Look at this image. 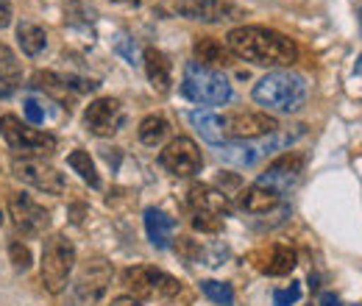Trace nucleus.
I'll return each mask as SVG.
<instances>
[{"label":"nucleus","instance_id":"2eb2a0df","mask_svg":"<svg viewBox=\"0 0 362 306\" xmlns=\"http://www.w3.org/2000/svg\"><path fill=\"white\" fill-rule=\"evenodd\" d=\"M301 173H304V156L301 153H284V156L273 159L271 165H268V170L259 175L257 181L276 189L279 195H284V192H290L298 184Z\"/></svg>","mask_w":362,"mask_h":306},{"label":"nucleus","instance_id":"f3484780","mask_svg":"<svg viewBox=\"0 0 362 306\" xmlns=\"http://www.w3.org/2000/svg\"><path fill=\"white\" fill-rule=\"evenodd\" d=\"M34 87L45 89L50 95H84V92H92L98 87L90 78H78V76H64V73H37L34 76Z\"/></svg>","mask_w":362,"mask_h":306},{"label":"nucleus","instance_id":"a878e982","mask_svg":"<svg viewBox=\"0 0 362 306\" xmlns=\"http://www.w3.org/2000/svg\"><path fill=\"white\" fill-rule=\"evenodd\" d=\"M139 142L142 145H148V148H156V145H162L165 139H168V134H170V123L162 117V114H148L142 123H139Z\"/></svg>","mask_w":362,"mask_h":306},{"label":"nucleus","instance_id":"6e6552de","mask_svg":"<svg viewBox=\"0 0 362 306\" xmlns=\"http://www.w3.org/2000/svg\"><path fill=\"white\" fill-rule=\"evenodd\" d=\"M112 284V267L106 259H90L81 267L76 284H73V304L76 306H95L103 301L106 290Z\"/></svg>","mask_w":362,"mask_h":306},{"label":"nucleus","instance_id":"423d86ee","mask_svg":"<svg viewBox=\"0 0 362 306\" xmlns=\"http://www.w3.org/2000/svg\"><path fill=\"white\" fill-rule=\"evenodd\" d=\"M0 136L14 153H23L25 159L31 156H53L56 153V136L47 131H40L34 126H25L17 114H3L0 117Z\"/></svg>","mask_w":362,"mask_h":306},{"label":"nucleus","instance_id":"9b49d317","mask_svg":"<svg viewBox=\"0 0 362 306\" xmlns=\"http://www.w3.org/2000/svg\"><path fill=\"white\" fill-rule=\"evenodd\" d=\"M11 170L23 184H28V187H34L45 195H62L64 192V175L56 167L40 162V159H14Z\"/></svg>","mask_w":362,"mask_h":306},{"label":"nucleus","instance_id":"4c0bfd02","mask_svg":"<svg viewBox=\"0 0 362 306\" xmlns=\"http://www.w3.org/2000/svg\"><path fill=\"white\" fill-rule=\"evenodd\" d=\"M14 61V53H11V47H6V45L0 42V64H11Z\"/></svg>","mask_w":362,"mask_h":306},{"label":"nucleus","instance_id":"a211bd4d","mask_svg":"<svg viewBox=\"0 0 362 306\" xmlns=\"http://www.w3.org/2000/svg\"><path fill=\"white\" fill-rule=\"evenodd\" d=\"M145 231H148L151 245H156V248L165 251L176 240V220L170 218L168 212L156 209V206H148L145 209Z\"/></svg>","mask_w":362,"mask_h":306},{"label":"nucleus","instance_id":"0eeeda50","mask_svg":"<svg viewBox=\"0 0 362 306\" xmlns=\"http://www.w3.org/2000/svg\"><path fill=\"white\" fill-rule=\"evenodd\" d=\"M123 284L136 301H170L181 293V281L159 267H129Z\"/></svg>","mask_w":362,"mask_h":306},{"label":"nucleus","instance_id":"bb28decb","mask_svg":"<svg viewBox=\"0 0 362 306\" xmlns=\"http://www.w3.org/2000/svg\"><path fill=\"white\" fill-rule=\"evenodd\" d=\"M67 165H70V170L73 173H78V178L84 181V184H90L92 189H98L100 187V175L95 170V162L90 159V151H73L70 156H67Z\"/></svg>","mask_w":362,"mask_h":306},{"label":"nucleus","instance_id":"b1692460","mask_svg":"<svg viewBox=\"0 0 362 306\" xmlns=\"http://www.w3.org/2000/svg\"><path fill=\"white\" fill-rule=\"evenodd\" d=\"M189 123L195 126V131L201 134L206 142H212V145H221L226 139V134H223V117L215 114V112L195 109V112H189Z\"/></svg>","mask_w":362,"mask_h":306},{"label":"nucleus","instance_id":"dca6fc26","mask_svg":"<svg viewBox=\"0 0 362 306\" xmlns=\"http://www.w3.org/2000/svg\"><path fill=\"white\" fill-rule=\"evenodd\" d=\"M187 204L192 212H209V215H218V218H226L231 212V204L228 198L215 189V187H206V184H192L189 192H187Z\"/></svg>","mask_w":362,"mask_h":306},{"label":"nucleus","instance_id":"2f4dec72","mask_svg":"<svg viewBox=\"0 0 362 306\" xmlns=\"http://www.w3.org/2000/svg\"><path fill=\"white\" fill-rule=\"evenodd\" d=\"M301 298V284H290V287H284V290H276L273 293V306H293L296 301Z\"/></svg>","mask_w":362,"mask_h":306},{"label":"nucleus","instance_id":"f8f14e48","mask_svg":"<svg viewBox=\"0 0 362 306\" xmlns=\"http://www.w3.org/2000/svg\"><path fill=\"white\" fill-rule=\"evenodd\" d=\"M279 131V120L268 112H231L223 117V134L234 139H259Z\"/></svg>","mask_w":362,"mask_h":306},{"label":"nucleus","instance_id":"f03ea898","mask_svg":"<svg viewBox=\"0 0 362 306\" xmlns=\"http://www.w3.org/2000/svg\"><path fill=\"white\" fill-rule=\"evenodd\" d=\"M307 78L290 70H273L265 78H259V84L254 87V100L268 109V112H279V114H293L307 103Z\"/></svg>","mask_w":362,"mask_h":306},{"label":"nucleus","instance_id":"5701e85b","mask_svg":"<svg viewBox=\"0 0 362 306\" xmlns=\"http://www.w3.org/2000/svg\"><path fill=\"white\" fill-rule=\"evenodd\" d=\"M23 109L31 126H45L47 120H53V114H62V106L56 100H50L47 95H34V92L23 98Z\"/></svg>","mask_w":362,"mask_h":306},{"label":"nucleus","instance_id":"7ed1b4c3","mask_svg":"<svg viewBox=\"0 0 362 306\" xmlns=\"http://www.w3.org/2000/svg\"><path fill=\"white\" fill-rule=\"evenodd\" d=\"M307 134V126H293L290 129H279V131L259 136V139H234V142H223L221 145V159L231 165V167H251L259 159H265L273 151L290 148L296 139H301Z\"/></svg>","mask_w":362,"mask_h":306},{"label":"nucleus","instance_id":"412c9836","mask_svg":"<svg viewBox=\"0 0 362 306\" xmlns=\"http://www.w3.org/2000/svg\"><path fill=\"white\" fill-rule=\"evenodd\" d=\"M254 262L268 276H287L296 267V251L287 248V245H271V248L259 251L254 257Z\"/></svg>","mask_w":362,"mask_h":306},{"label":"nucleus","instance_id":"72a5a7b5","mask_svg":"<svg viewBox=\"0 0 362 306\" xmlns=\"http://www.w3.org/2000/svg\"><path fill=\"white\" fill-rule=\"evenodd\" d=\"M132 42H134V40L123 42V37H120V42H117V50H120V53L129 59V64H134V61H136V47H132Z\"/></svg>","mask_w":362,"mask_h":306},{"label":"nucleus","instance_id":"393cba45","mask_svg":"<svg viewBox=\"0 0 362 306\" xmlns=\"http://www.w3.org/2000/svg\"><path fill=\"white\" fill-rule=\"evenodd\" d=\"M17 42L23 47V53L25 56H40L42 50L47 47V34L42 25H37V23H20L17 25Z\"/></svg>","mask_w":362,"mask_h":306},{"label":"nucleus","instance_id":"7c9ffc66","mask_svg":"<svg viewBox=\"0 0 362 306\" xmlns=\"http://www.w3.org/2000/svg\"><path fill=\"white\" fill-rule=\"evenodd\" d=\"M8 257H11L14 270H28V267H31V251H28L23 242H11V245H8Z\"/></svg>","mask_w":362,"mask_h":306},{"label":"nucleus","instance_id":"cd10ccee","mask_svg":"<svg viewBox=\"0 0 362 306\" xmlns=\"http://www.w3.org/2000/svg\"><path fill=\"white\" fill-rule=\"evenodd\" d=\"M201 290H204V295L209 298V301H215V304L221 306H231L234 304V290H231V284L226 281H201Z\"/></svg>","mask_w":362,"mask_h":306},{"label":"nucleus","instance_id":"e433bc0d","mask_svg":"<svg viewBox=\"0 0 362 306\" xmlns=\"http://www.w3.org/2000/svg\"><path fill=\"white\" fill-rule=\"evenodd\" d=\"M320 306H343V301H340L334 293H323V295H320Z\"/></svg>","mask_w":362,"mask_h":306},{"label":"nucleus","instance_id":"9d476101","mask_svg":"<svg viewBox=\"0 0 362 306\" xmlns=\"http://www.w3.org/2000/svg\"><path fill=\"white\" fill-rule=\"evenodd\" d=\"M159 165L170 175L189 178V175L201 173L204 156H201L198 145H195L189 136H179V139H173V142L159 153Z\"/></svg>","mask_w":362,"mask_h":306},{"label":"nucleus","instance_id":"4be33fe9","mask_svg":"<svg viewBox=\"0 0 362 306\" xmlns=\"http://www.w3.org/2000/svg\"><path fill=\"white\" fill-rule=\"evenodd\" d=\"M195 61L198 64H204V67H226L231 64V50H228V45H223L221 40H215V37H198L195 40Z\"/></svg>","mask_w":362,"mask_h":306},{"label":"nucleus","instance_id":"ea45409f","mask_svg":"<svg viewBox=\"0 0 362 306\" xmlns=\"http://www.w3.org/2000/svg\"><path fill=\"white\" fill-rule=\"evenodd\" d=\"M0 225H3V212H0Z\"/></svg>","mask_w":362,"mask_h":306},{"label":"nucleus","instance_id":"c756f323","mask_svg":"<svg viewBox=\"0 0 362 306\" xmlns=\"http://www.w3.org/2000/svg\"><path fill=\"white\" fill-rule=\"evenodd\" d=\"M192 225L204 234H218L223 228V218L209 215V212H192Z\"/></svg>","mask_w":362,"mask_h":306},{"label":"nucleus","instance_id":"39448f33","mask_svg":"<svg viewBox=\"0 0 362 306\" xmlns=\"http://www.w3.org/2000/svg\"><path fill=\"white\" fill-rule=\"evenodd\" d=\"M73 264H76V245L64 234H53L42 248V264H40L42 287L47 293L53 295L64 293V287L70 284Z\"/></svg>","mask_w":362,"mask_h":306},{"label":"nucleus","instance_id":"c9c22d12","mask_svg":"<svg viewBox=\"0 0 362 306\" xmlns=\"http://www.w3.org/2000/svg\"><path fill=\"white\" fill-rule=\"evenodd\" d=\"M112 306H142V301H136L134 295H120L112 301Z\"/></svg>","mask_w":362,"mask_h":306},{"label":"nucleus","instance_id":"473e14b6","mask_svg":"<svg viewBox=\"0 0 362 306\" xmlns=\"http://www.w3.org/2000/svg\"><path fill=\"white\" fill-rule=\"evenodd\" d=\"M176 248L181 251V257H187V259H195L198 254H201V248L192 242V240H187V237H179V242H176Z\"/></svg>","mask_w":362,"mask_h":306},{"label":"nucleus","instance_id":"58836bf2","mask_svg":"<svg viewBox=\"0 0 362 306\" xmlns=\"http://www.w3.org/2000/svg\"><path fill=\"white\" fill-rule=\"evenodd\" d=\"M115 3H126V6H136L139 0H115Z\"/></svg>","mask_w":362,"mask_h":306},{"label":"nucleus","instance_id":"ddd939ff","mask_svg":"<svg viewBox=\"0 0 362 306\" xmlns=\"http://www.w3.org/2000/svg\"><path fill=\"white\" fill-rule=\"evenodd\" d=\"M173 8L181 17L198 23H228L243 17V8L228 0H173Z\"/></svg>","mask_w":362,"mask_h":306},{"label":"nucleus","instance_id":"f257e3e1","mask_svg":"<svg viewBox=\"0 0 362 306\" xmlns=\"http://www.w3.org/2000/svg\"><path fill=\"white\" fill-rule=\"evenodd\" d=\"M228 50L259 67H293L298 61V47L290 37L265 25H237L226 37Z\"/></svg>","mask_w":362,"mask_h":306},{"label":"nucleus","instance_id":"4468645a","mask_svg":"<svg viewBox=\"0 0 362 306\" xmlns=\"http://www.w3.org/2000/svg\"><path fill=\"white\" fill-rule=\"evenodd\" d=\"M123 123H126V112L115 98H98L84 112V126L95 136H112L123 129Z\"/></svg>","mask_w":362,"mask_h":306},{"label":"nucleus","instance_id":"c85d7f7f","mask_svg":"<svg viewBox=\"0 0 362 306\" xmlns=\"http://www.w3.org/2000/svg\"><path fill=\"white\" fill-rule=\"evenodd\" d=\"M20 81H23V73H20L17 61H11V64H0V98L14 95L17 87H20Z\"/></svg>","mask_w":362,"mask_h":306},{"label":"nucleus","instance_id":"20e7f679","mask_svg":"<svg viewBox=\"0 0 362 306\" xmlns=\"http://www.w3.org/2000/svg\"><path fill=\"white\" fill-rule=\"evenodd\" d=\"M181 92L201 106H223L231 100V84L221 70L204 67L198 61L184 64V78H181Z\"/></svg>","mask_w":362,"mask_h":306},{"label":"nucleus","instance_id":"6ab92c4d","mask_svg":"<svg viewBox=\"0 0 362 306\" xmlns=\"http://www.w3.org/2000/svg\"><path fill=\"white\" fill-rule=\"evenodd\" d=\"M142 59H145V73H148L151 87L156 89V92H162V95H168V92H170V84H173L170 59H168L162 50H156V47H145Z\"/></svg>","mask_w":362,"mask_h":306},{"label":"nucleus","instance_id":"aec40b11","mask_svg":"<svg viewBox=\"0 0 362 306\" xmlns=\"http://www.w3.org/2000/svg\"><path fill=\"white\" fill-rule=\"evenodd\" d=\"M279 201H281V195L271 187L259 184V181H254L251 187H245L240 192V206L245 212H251V215H268L279 206Z\"/></svg>","mask_w":362,"mask_h":306},{"label":"nucleus","instance_id":"1a4fd4ad","mask_svg":"<svg viewBox=\"0 0 362 306\" xmlns=\"http://www.w3.org/2000/svg\"><path fill=\"white\" fill-rule=\"evenodd\" d=\"M8 218L17 225V231H23L28 237L45 234L50 225V212L45 206H40L31 195H23V192H14L8 198Z\"/></svg>","mask_w":362,"mask_h":306},{"label":"nucleus","instance_id":"f704fd0d","mask_svg":"<svg viewBox=\"0 0 362 306\" xmlns=\"http://www.w3.org/2000/svg\"><path fill=\"white\" fill-rule=\"evenodd\" d=\"M8 25H11V3L0 0V28H8Z\"/></svg>","mask_w":362,"mask_h":306}]
</instances>
